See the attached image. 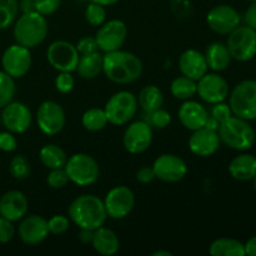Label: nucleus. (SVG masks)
Listing matches in <instances>:
<instances>
[{"label": "nucleus", "mask_w": 256, "mask_h": 256, "mask_svg": "<svg viewBox=\"0 0 256 256\" xmlns=\"http://www.w3.org/2000/svg\"><path fill=\"white\" fill-rule=\"evenodd\" d=\"M75 79L72 72H60V74L55 78V88L62 94H68L74 89Z\"/></svg>", "instance_id": "ea45409f"}, {"label": "nucleus", "mask_w": 256, "mask_h": 256, "mask_svg": "<svg viewBox=\"0 0 256 256\" xmlns=\"http://www.w3.org/2000/svg\"><path fill=\"white\" fill-rule=\"evenodd\" d=\"M102 56L99 52L80 55L76 72L82 79H95L102 72Z\"/></svg>", "instance_id": "bb28decb"}, {"label": "nucleus", "mask_w": 256, "mask_h": 256, "mask_svg": "<svg viewBox=\"0 0 256 256\" xmlns=\"http://www.w3.org/2000/svg\"><path fill=\"white\" fill-rule=\"evenodd\" d=\"M145 114L148 115V124H150L154 128H158V129H165L172 122V115H170L169 112L162 109V108L152 112H145Z\"/></svg>", "instance_id": "e433bc0d"}, {"label": "nucleus", "mask_w": 256, "mask_h": 256, "mask_svg": "<svg viewBox=\"0 0 256 256\" xmlns=\"http://www.w3.org/2000/svg\"><path fill=\"white\" fill-rule=\"evenodd\" d=\"M29 202L24 192L19 190H10L0 198V216L10 222H20L26 216Z\"/></svg>", "instance_id": "412c9836"}, {"label": "nucleus", "mask_w": 256, "mask_h": 256, "mask_svg": "<svg viewBox=\"0 0 256 256\" xmlns=\"http://www.w3.org/2000/svg\"><path fill=\"white\" fill-rule=\"evenodd\" d=\"M92 234H94V230H89V229H80L79 232V240L84 244H92Z\"/></svg>", "instance_id": "3c124183"}, {"label": "nucleus", "mask_w": 256, "mask_h": 256, "mask_svg": "<svg viewBox=\"0 0 256 256\" xmlns=\"http://www.w3.org/2000/svg\"><path fill=\"white\" fill-rule=\"evenodd\" d=\"M62 0H35V12L44 16L52 15L60 8Z\"/></svg>", "instance_id": "a19ab883"}, {"label": "nucleus", "mask_w": 256, "mask_h": 256, "mask_svg": "<svg viewBox=\"0 0 256 256\" xmlns=\"http://www.w3.org/2000/svg\"><path fill=\"white\" fill-rule=\"evenodd\" d=\"M179 69L184 76L198 82L200 78L206 74L209 68H208L206 59L202 52L195 49H188L180 55Z\"/></svg>", "instance_id": "5701e85b"}, {"label": "nucleus", "mask_w": 256, "mask_h": 256, "mask_svg": "<svg viewBox=\"0 0 256 256\" xmlns=\"http://www.w3.org/2000/svg\"><path fill=\"white\" fill-rule=\"evenodd\" d=\"M128 38V26L122 20L112 19L105 22L98 29L95 39L98 48L104 52L122 49Z\"/></svg>", "instance_id": "f8f14e48"}, {"label": "nucleus", "mask_w": 256, "mask_h": 256, "mask_svg": "<svg viewBox=\"0 0 256 256\" xmlns=\"http://www.w3.org/2000/svg\"><path fill=\"white\" fill-rule=\"evenodd\" d=\"M229 174L239 182L252 180L256 175V156L252 154H242L230 162Z\"/></svg>", "instance_id": "393cba45"}, {"label": "nucleus", "mask_w": 256, "mask_h": 256, "mask_svg": "<svg viewBox=\"0 0 256 256\" xmlns=\"http://www.w3.org/2000/svg\"><path fill=\"white\" fill-rule=\"evenodd\" d=\"M229 105L235 116L244 120L256 119V80H244L232 89Z\"/></svg>", "instance_id": "0eeeda50"}, {"label": "nucleus", "mask_w": 256, "mask_h": 256, "mask_svg": "<svg viewBox=\"0 0 256 256\" xmlns=\"http://www.w3.org/2000/svg\"><path fill=\"white\" fill-rule=\"evenodd\" d=\"M18 140L10 132H0V150L5 152H12L16 150Z\"/></svg>", "instance_id": "a18cd8bd"}, {"label": "nucleus", "mask_w": 256, "mask_h": 256, "mask_svg": "<svg viewBox=\"0 0 256 256\" xmlns=\"http://www.w3.org/2000/svg\"><path fill=\"white\" fill-rule=\"evenodd\" d=\"M142 62L139 56L125 50L105 52L102 56V72L110 82L125 85L136 82L142 74Z\"/></svg>", "instance_id": "f257e3e1"}, {"label": "nucleus", "mask_w": 256, "mask_h": 256, "mask_svg": "<svg viewBox=\"0 0 256 256\" xmlns=\"http://www.w3.org/2000/svg\"><path fill=\"white\" fill-rule=\"evenodd\" d=\"M69 182L78 186H90L95 184L100 176V168L96 160L89 154L78 152L66 160L64 166Z\"/></svg>", "instance_id": "39448f33"}, {"label": "nucleus", "mask_w": 256, "mask_h": 256, "mask_svg": "<svg viewBox=\"0 0 256 256\" xmlns=\"http://www.w3.org/2000/svg\"><path fill=\"white\" fill-rule=\"evenodd\" d=\"M138 104L144 110V112H152L162 106L164 94L156 85H148L140 90Z\"/></svg>", "instance_id": "cd10ccee"}, {"label": "nucleus", "mask_w": 256, "mask_h": 256, "mask_svg": "<svg viewBox=\"0 0 256 256\" xmlns=\"http://www.w3.org/2000/svg\"><path fill=\"white\" fill-rule=\"evenodd\" d=\"M85 20L92 26H100L106 22V10L102 5L96 2H90L85 9Z\"/></svg>", "instance_id": "c9c22d12"}, {"label": "nucleus", "mask_w": 256, "mask_h": 256, "mask_svg": "<svg viewBox=\"0 0 256 256\" xmlns=\"http://www.w3.org/2000/svg\"><path fill=\"white\" fill-rule=\"evenodd\" d=\"M16 92L14 78L10 76L4 70H0V109L12 102Z\"/></svg>", "instance_id": "473e14b6"}, {"label": "nucleus", "mask_w": 256, "mask_h": 256, "mask_svg": "<svg viewBox=\"0 0 256 256\" xmlns=\"http://www.w3.org/2000/svg\"><path fill=\"white\" fill-rule=\"evenodd\" d=\"M152 142V128L144 120H138L126 128L122 136V145L130 154L146 152Z\"/></svg>", "instance_id": "4468645a"}, {"label": "nucleus", "mask_w": 256, "mask_h": 256, "mask_svg": "<svg viewBox=\"0 0 256 256\" xmlns=\"http://www.w3.org/2000/svg\"><path fill=\"white\" fill-rule=\"evenodd\" d=\"M252 180H254V189H255V192H256V175H255L254 179H252Z\"/></svg>", "instance_id": "6e6d98bb"}, {"label": "nucleus", "mask_w": 256, "mask_h": 256, "mask_svg": "<svg viewBox=\"0 0 256 256\" xmlns=\"http://www.w3.org/2000/svg\"><path fill=\"white\" fill-rule=\"evenodd\" d=\"M212 116L215 118V119H216L218 122L222 124V122H224L225 120L229 119L230 116H232V108H230L229 104H226V102H224L212 104Z\"/></svg>", "instance_id": "79ce46f5"}, {"label": "nucleus", "mask_w": 256, "mask_h": 256, "mask_svg": "<svg viewBox=\"0 0 256 256\" xmlns=\"http://www.w3.org/2000/svg\"><path fill=\"white\" fill-rule=\"evenodd\" d=\"M76 46L78 52L80 55H85V54H90V52H94L99 50L98 48V42L95 36H84L78 42V44L75 45Z\"/></svg>", "instance_id": "37998d69"}, {"label": "nucleus", "mask_w": 256, "mask_h": 256, "mask_svg": "<svg viewBox=\"0 0 256 256\" xmlns=\"http://www.w3.org/2000/svg\"><path fill=\"white\" fill-rule=\"evenodd\" d=\"M172 254L166 250H158V252H152V256H172Z\"/></svg>", "instance_id": "5fc2aeb1"}, {"label": "nucleus", "mask_w": 256, "mask_h": 256, "mask_svg": "<svg viewBox=\"0 0 256 256\" xmlns=\"http://www.w3.org/2000/svg\"><path fill=\"white\" fill-rule=\"evenodd\" d=\"M232 59L249 62L256 55V32L250 26H238L228 36L226 42Z\"/></svg>", "instance_id": "6e6552de"}, {"label": "nucleus", "mask_w": 256, "mask_h": 256, "mask_svg": "<svg viewBox=\"0 0 256 256\" xmlns=\"http://www.w3.org/2000/svg\"><path fill=\"white\" fill-rule=\"evenodd\" d=\"M155 178L164 182H178L188 174V164L175 154H162L152 164Z\"/></svg>", "instance_id": "2eb2a0df"}, {"label": "nucleus", "mask_w": 256, "mask_h": 256, "mask_svg": "<svg viewBox=\"0 0 256 256\" xmlns=\"http://www.w3.org/2000/svg\"><path fill=\"white\" fill-rule=\"evenodd\" d=\"M15 228L12 225V222L0 216V242L6 244L14 238Z\"/></svg>", "instance_id": "c03bdc74"}, {"label": "nucleus", "mask_w": 256, "mask_h": 256, "mask_svg": "<svg viewBox=\"0 0 256 256\" xmlns=\"http://www.w3.org/2000/svg\"><path fill=\"white\" fill-rule=\"evenodd\" d=\"M204 55L208 62V68L215 72L226 70L232 62V55L228 50L226 44L219 42L210 44L205 50Z\"/></svg>", "instance_id": "a878e982"}, {"label": "nucleus", "mask_w": 256, "mask_h": 256, "mask_svg": "<svg viewBox=\"0 0 256 256\" xmlns=\"http://www.w3.org/2000/svg\"><path fill=\"white\" fill-rule=\"evenodd\" d=\"M220 138L218 132L202 128L192 132L189 138V149L194 155L200 158H208L214 155L219 150Z\"/></svg>", "instance_id": "aec40b11"}, {"label": "nucleus", "mask_w": 256, "mask_h": 256, "mask_svg": "<svg viewBox=\"0 0 256 256\" xmlns=\"http://www.w3.org/2000/svg\"><path fill=\"white\" fill-rule=\"evenodd\" d=\"M46 182L52 189H62L69 182V178L64 168L52 169L46 176Z\"/></svg>", "instance_id": "4c0bfd02"}, {"label": "nucleus", "mask_w": 256, "mask_h": 256, "mask_svg": "<svg viewBox=\"0 0 256 256\" xmlns=\"http://www.w3.org/2000/svg\"><path fill=\"white\" fill-rule=\"evenodd\" d=\"M36 124L42 134L48 136L62 132L66 124V115L62 105L52 100L42 102L36 112Z\"/></svg>", "instance_id": "9d476101"}, {"label": "nucleus", "mask_w": 256, "mask_h": 256, "mask_svg": "<svg viewBox=\"0 0 256 256\" xmlns=\"http://www.w3.org/2000/svg\"><path fill=\"white\" fill-rule=\"evenodd\" d=\"M138 98L128 90L115 92L105 104L108 122L115 126L128 124L138 112Z\"/></svg>", "instance_id": "423d86ee"}, {"label": "nucleus", "mask_w": 256, "mask_h": 256, "mask_svg": "<svg viewBox=\"0 0 256 256\" xmlns=\"http://www.w3.org/2000/svg\"><path fill=\"white\" fill-rule=\"evenodd\" d=\"M79 58L76 46L66 40L52 42L46 50L48 62L58 72H75Z\"/></svg>", "instance_id": "9b49d317"}, {"label": "nucleus", "mask_w": 256, "mask_h": 256, "mask_svg": "<svg viewBox=\"0 0 256 256\" xmlns=\"http://www.w3.org/2000/svg\"><path fill=\"white\" fill-rule=\"evenodd\" d=\"M104 202L108 218L122 220L132 212L135 206V195L130 188L125 185L114 186L105 195Z\"/></svg>", "instance_id": "1a4fd4ad"}, {"label": "nucleus", "mask_w": 256, "mask_h": 256, "mask_svg": "<svg viewBox=\"0 0 256 256\" xmlns=\"http://www.w3.org/2000/svg\"><path fill=\"white\" fill-rule=\"evenodd\" d=\"M82 124L84 126V129L88 130V132H96L104 129L109 122H108V118L104 109H100V108H90V109H88L82 114Z\"/></svg>", "instance_id": "2f4dec72"}, {"label": "nucleus", "mask_w": 256, "mask_h": 256, "mask_svg": "<svg viewBox=\"0 0 256 256\" xmlns=\"http://www.w3.org/2000/svg\"><path fill=\"white\" fill-rule=\"evenodd\" d=\"M32 115L28 105L20 102H12L2 108V122L8 132L22 134L32 126Z\"/></svg>", "instance_id": "f3484780"}, {"label": "nucleus", "mask_w": 256, "mask_h": 256, "mask_svg": "<svg viewBox=\"0 0 256 256\" xmlns=\"http://www.w3.org/2000/svg\"><path fill=\"white\" fill-rule=\"evenodd\" d=\"M69 219L79 229L95 230L104 226L108 219L104 202L96 195L84 194L72 202L68 209Z\"/></svg>", "instance_id": "f03ea898"}, {"label": "nucleus", "mask_w": 256, "mask_h": 256, "mask_svg": "<svg viewBox=\"0 0 256 256\" xmlns=\"http://www.w3.org/2000/svg\"><path fill=\"white\" fill-rule=\"evenodd\" d=\"M255 32H256V30H255Z\"/></svg>", "instance_id": "13d9d810"}, {"label": "nucleus", "mask_w": 256, "mask_h": 256, "mask_svg": "<svg viewBox=\"0 0 256 256\" xmlns=\"http://www.w3.org/2000/svg\"><path fill=\"white\" fill-rule=\"evenodd\" d=\"M19 9L22 10V14L35 12V0H20Z\"/></svg>", "instance_id": "09e8293b"}, {"label": "nucleus", "mask_w": 256, "mask_h": 256, "mask_svg": "<svg viewBox=\"0 0 256 256\" xmlns=\"http://www.w3.org/2000/svg\"><path fill=\"white\" fill-rule=\"evenodd\" d=\"M249 2H256V0H249Z\"/></svg>", "instance_id": "4d7b16f0"}, {"label": "nucleus", "mask_w": 256, "mask_h": 256, "mask_svg": "<svg viewBox=\"0 0 256 256\" xmlns=\"http://www.w3.org/2000/svg\"><path fill=\"white\" fill-rule=\"evenodd\" d=\"M244 20L248 26L256 30V2H252V4L248 6L244 14Z\"/></svg>", "instance_id": "de8ad7c7"}, {"label": "nucleus", "mask_w": 256, "mask_h": 256, "mask_svg": "<svg viewBox=\"0 0 256 256\" xmlns=\"http://www.w3.org/2000/svg\"><path fill=\"white\" fill-rule=\"evenodd\" d=\"M30 49L20 44H12L5 49L2 56V70L14 79L25 76L32 68Z\"/></svg>", "instance_id": "ddd939ff"}, {"label": "nucleus", "mask_w": 256, "mask_h": 256, "mask_svg": "<svg viewBox=\"0 0 256 256\" xmlns=\"http://www.w3.org/2000/svg\"><path fill=\"white\" fill-rule=\"evenodd\" d=\"M48 32L49 26L46 18L38 12L22 14L18 18L12 30L16 44L22 45L28 49H32L42 44L46 39Z\"/></svg>", "instance_id": "7ed1b4c3"}, {"label": "nucleus", "mask_w": 256, "mask_h": 256, "mask_svg": "<svg viewBox=\"0 0 256 256\" xmlns=\"http://www.w3.org/2000/svg\"><path fill=\"white\" fill-rule=\"evenodd\" d=\"M92 2H96V4L102 5V6H110V5L116 4L119 0H90Z\"/></svg>", "instance_id": "864d4df0"}, {"label": "nucleus", "mask_w": 256, "mask_h": 256, "mask_svg": "<svg viewBox=\"0 0 256 256\" xmlns=\"http://www.w3.org/2000/svg\"><path fill=\"white\" fill-rule=\"evenodd\" d=\"M242 18L232 6L226 4L216 5L206 15V22L210 30L219 35H229L240 25Z\"/></svg>", "instance_id": "dca6fc26"}, {"label": "nucleus", "mask_w": 256, "mask_h": 256, "mask_svg": "<svg viewBox=\"0 0 256 256\" xmlns=\"http://www.w3.org/2000/svg\"><path fill=\"white\" fill-rule=\"evenodd\" d=\"M39 158L42 164L44 165L46 169H60L64 168L66 164V152L64 149L55 144H46L40 149Z\"/></svg>", "instance_id": "c85d7f7f"}, {"label": "nucleus", "mask_w": 256, "mask_h": 256, "mask_svg": "<svg viewBox=\"0 0 256 256\" xmlns=\"http://www.w3.org/2000/svg\"><path fill=\"white\" fill-rule=\"evenodd\" d=\"M20 225L18 228V234L20 240L26 245H39L48 238L49 228L48 220L42 215H28L20 220Z\"/></svg>", "instance_id": "6ab92c4d"}, {"label": "nucleus", "mask_w": 256, "mask_h": 256, "mask_svg": "<svg viewBox=\"0 0 256 256\" xmlns=\"http://www.w3.org/2000/svg\"><path fill=\"white\" fill-rule=\"evenodd\" d=\"M135 179H136V182H139L140 184H149V182H152V180L156 179V178H155V172L152 166H142L136 172Z\"/></svg>", "instance_id": "49530a36"}, {"label": "nucleus", "mask_w": 256, "mask_h": 256, "mask_svg": "<svg viewBox=\"0 0 256 256\" xmlns=\"http://www.w3.org/2000/svg\"><path fill=\"white\" fill-rule=\"evenodd\" d=\"M70 226V220L65 215H54L48 220V228L50 234L60 235L68 232Z\"/></svg>", "instance_id": "58836bf2"}, {"label": "nucleus", "mask_w": 256, "mask_h": 256, "mask_svg": "<svg viewBox=\"0 0 256 256\" xmlns=\"http://www.w3.org/2000/svg\"><path fill=\"white\" fill-rule=\"evenodd\" d=\"M10 174L12 175V178L18 180H25L30 176V172H32V166H30V162L24 155L18 154L15 155L12 159L9 165Z\"/></svg>", "instance_id": "f704fd0d"}, {"label": "nucleus", "mask_w": 256, "mask_h": 256, "mask_svg": "<svg viewBox=\"0 0 256 256\" xmlns=\"http://www.w3.org/2000/svg\"><path fill=\"white\" fill-rule=\"evenodd\" d=\"M18 12V0H0V30L9 28L16 20Z\"/></svg>", "instance_id": "72a5a7b5"}, {"label": "nucleus", "mask_w": 256, "mask_h": 256, "mask_svg": "<svg viewBox=\"0 0 256 256\" xmlns=\"http://www.w3.org/2000/svg\"><path fill=\"white\" fill-rule=\"evenodd\" d=\"M220 142L234 150H249L255 142V130L248 120L239 116H230L218 129Z\"/></svg>", "instance_id": "20e7f679"}, {"label": "nucleus", "mask_w": 256, "mask_h": 256, "mask_svg": "<svg viewBox=\"0 0 256 256\" xmlns=\"http://www.w3.org/2000/svg\"><path fill=\"white\" fill-rule=\"evenodd\" d=\"M245 249V255L249 256H256V236L250 238L246 242V244H244Z\"/></svg>", "instance_id": "8fccbe9b"}, {"label": "nucleus", "mask_w": 256, "mask_h": 256, "mask_svg": "<svg viewBox=\"0 0 256 256\" xmlns=\"http://www.w3.org/2000/svg\"><path fill=\"white\" fill-rule=\"evenodd\" d=\"M208 116V110L204 105L192 99L184 100L178 112V118L182 125L190 132L204 128Z\"/></svg>", "instance_id": "4be33fe9"}, {"label": "nucleus", "mask_w": 256, "mask_h": 256, "mask_svg": "<svg viewBox=\"0 0 256 256\" xmlns=\"http://www.w3.org/2000/svg\"><path fill=\"white\" fill-rule=\"evenodd\" d=\"M196 85V94L208 104L212 105L225 102V99L229 96V84L224 78L215 72L212 74L206 72L204 76L198 80Z\"/></svg>", "instance_id": "a211bd4d"}, {"label": "nucleus", "mask_w": 256, "mask_h": 256, "mask_svg": "<svg viewBox=\"0 0 256 256\" xmlns=\"http://www.w3.org/2000/svg\"><path fill=\"white\" fill-rule=\"evenodd\" d=\"M209 252L212 256H244V244L232 238H220L214 240L209 246Z\"/></svg>", "instance_id": "c756f323"}, {"label": "nucleus", "mask_w": 256, "mask_h": 256, "mask_svg": "<svg viewBox=\"0 0 256 256\" xmlns=\"http://www.w3.org/2000/svg\"><path fill=\"white\" fill-rule=\"evenodd\" d=\"M219 126H220V122H218V120L215 119V118L208 116L206 122H205V126L204 128H206V129H209V130H212V132H218Z\"/></svg>", "instance_id": "603ef678"}, {"label": "nucleus", "mask_w": 256, "mask_h": 256, "mask_svg": "<svg viewBox=\"0 0 256 256\" xmlns=\"http://www.w3.org/2000/svg\"><path fill=\"white\" fill-rule=\"evenodd\" d=\"M170 92H172V96L176 98L179 100H189L196 95L198 85L196 82L190 78L178 76L170 84Z\"/></svg>", "instance_id": "7c9ffc66"}, {"label": "nucleus", "mask_w": 256, "mask_h": 256, "mask_svg": "<svg viewBox=\"0 0 256 256\" xmlns=\"http://www.w3.org/2000/svg\"><path fill=\"white\" fill-rule=\"evenodd\" d=\"M92 249L100 255H115L120 249V242L118 235L112 229L100 226L94 230L92 240Z\"/></svg>", "instance_id": "b1692460"}]
</instances>
